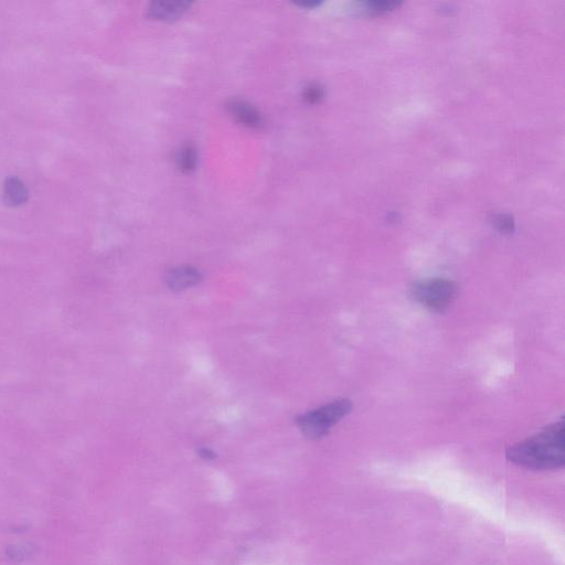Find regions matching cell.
I'll return each instance as SVG.
<instances>
[{"mask_svg": "<svg viewBox=\"0 0 565 565\" xmlns=\"http://www.w3.org/2000/svg\"><path fill=\"white\" fill-rule=\"evenodd\" d=\"M508 460L532 469H556L564 465V422L550 426L507 451Z\"/></svg>", "mask_w": 565, "mask_h": 565, "instance_id": "obj_1", "label": "cell"}, {"mask_svg": "<svg viewBox=\"0 0 565 565\" xmlns=\"http://www.w3.org/2000/svg\"><path fill=\"white\" fill-rule=\"evenodd\" d=\"M353 409L347 399L330 402L324 407L300 415L296 424L302 433L311 440H319L326 436Z\"/></svg>", "mask_w": 565, "mask_h": 565, "instance_id": "obj_2", "label": "cell"}, {"mask_svg": "<svg viewBox=\"0 0 565 565\" xmlns=\"http://www.w3.org/2000/svg\"><path fill=\"white\" fill-rule=\"evenodd\" d=\"M456 294V284L444 279L424 281L413 289L417 301L434 312H444L453 303Z\"/></svg>", "mask_w": 565, "mask_h": 565, "instance_id": "obj_3", "label": "cell"}, {"mask_svg": "<svg viewBox=\"0 0 565 565\" xmlns=\"http://www.w3.org/2000/svg\"><path fill=\"white\" fill-rule=\"evenodd\" d=\"M202 279H204V275L190 265L177 266V268L167 271L165 275V281L169 289L177 292L185 291L190 289V287L198 285Z\"/></svg>", "mask_w": 565, "mask_h": 565, "instance_id": "obj_4", "label": "cell"}, {"mask_svg": "<svg viewBox=\"0 0 565 565\" xmlns=\"http://www.w3.org/2000/svg\"><path fill=\"white\" fill-rule=\"evenodd\" d=\"M227 108L238 123L252 130H259L264 124L261 112L244 100H231Z\"/></svg>", "mask_w": 565, "mask_h": 565, "instance_id": "obj_5", "label": "cell"}, {"mask_svg": "<svg viewBox=\"0 0 565 565\" xmlns=\"http://www.w3.org/2000/svg\"><path fill=\"white\" fill-rule=\"evenodd\" d=\"M190 8L187 2L181 0H158L148 7V16L162 21H175L185 15Z\"/></svg>", "mask_w": 565, "mask_h": 565, "instance_id": "obj_6", "label": "cell"}, {"mask_svg": "<svg viewBox=\"0 0 565 565\" xmlns=\"http://www.w3.org/2000/svg\"><path fill=\"white\" fill-rule=\"evenodd\" d=\"M27 189L19 179L9 178L5 185V198L10 205H21L27 200Z\"/></svg>", "mask_w": 565, "mask_h": 565, "instance_id": "obj_7", "label": "cell"}, {"mask_svg": "<svg viewBox=\"0 0 565 565\" xmlns=\"http://www.w3.org/2000/svg\"><path fill=\"white\" fill-rule=\"evenodd\" d=\"M177 163L181 172L187 174L194 172L198 163L196 148L193 145H186L181 148L177 157Z\"/></svg>", "mask_w": 565, "mask_h": 565, "instance_id": "obj_8", "label": "cell"}, {"mask_svg": "<svg viewBox=\"0 0 565 565\" xmlns=\"http://www.w3.org/2000/svg\"><path fill=\"white\" fill-rule=\"evenodd\" d=\"M400 4L398 3H388V2H383V3H368L367 4V12L371 13V14H382V13H388L390 12V10L396 9L397 7H399Z\"/></svg>", "mask_w": 565, "mask_h": 565, "instance_id": "obj_9", "label": "cell"}, {"mask_svg": "<svg viewBox=\"0 0 565 565\" xmlns=\"http://www.w3.org/2000/svg\"><path fill=\"white\" fill-rule=\"evenodd\" d=\"M323 90L318 85H311L304 92V98L308 103L315 104L322 100Z\"/></svg>", "mask_w": 565, "mask_h": 565, "instance_id": "obj_10", "label": "cell"}, {"mask_svg": "<svg viewBox=\"0 0 565 565\" xmlns=\"http://www.w3.org/2000/svg\"><path fill=\"white\" fill-rule=\"evenodd\" d=\"M496 227L504 233H510L514 231V220L508 216H499L496 219Z\"/></svg>", "mask_w": 565, "mask_h": 565, "instance_id": "obj_11", "label": "cell"}, {"mask_svg": "<svg viewBox=\"0 0 565 565\" xmlns=\"http://www.w3.org/2000/svg\"><path fill=\"white\" fill-rule=\"evenodd\" d=\"M199 455L204 458V460H213V458H216V453H213L211 450L206 449V447H202V449L199 450Z\"/></svg>", "mask_w": 565, "mask_h": 565, "instance_id": "obj_12", "label": "cell"}, {"mask_svg": "<svg viewBox=\"0 0 565 565\" xmlns=\"http://www.w3.org/2000/svg\"><path fill=\"white\" fill-rule=\"evenodd\" d=\"M297 5H300V6L305 7V8H315L319 5V3H317V2H302V3H298Z\"/></svg>", "mask_w": 565, "mask_h": 565, "instance_id": "obj_13", "label": "cell"}]
</instances>
